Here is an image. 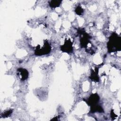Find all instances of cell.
<instances>
[{"label":"cell","instance_id":"6da1fadb","mask_svg":"<svg viewBox=\"0 0 121 121\" xmlns=\"http://www.w3.org/2000/svg\"><path fill=\"white\" fill-rule=\"evenodd\" d=\"M108 50L109 52L118 51L121 49V38L116 34H112L109 38L107 43Z\"/></svg>","mask_w":121,"mask_h":121},{"label":"cell","instance_id":"7a4b0ae2","mask_svg":"<svg viewBox=\"0 0 121 121\" xmlns=\"http://www.w3.org/2000/svg\"><path fill=\"white\" fill-rule=\"evenodd\" d=\"M51 51V47L49 43L45 42L42 46H40L37 47L35 51V54L36 55H42L47 54Z\"/></svg>","mask_w":121,"mask_h":121},{"label":"cell","instance_id":"3957f363","mask_svg":"<svg viewBox=\"0 0 121 121\" xmlns=\"http://www.w3.org/2000/svg\"><path fill=\"white\" fill-rule=\"evenodd\" d=\"M100 98L99 96L97 94H92L87 99L86 101V102L87 103V104L90 106L91 107L96 105L97 104V103H98L99 101Z\"/></svg>","mask_w":121,"mask_h":121},{"label":"cell","instance_id":"277c9868","mask_svg":"<svg viewBox=\"0 0 121 121\" xmlns=\"http://www.w3.org/2000/svg\"><path fill=\"white\" fill-rule=\"evenodd\" d=\"M61 50L65 52H71L73 51L72 43L69 40H67L64 42V44L60 46Z\"/></svg>","mask_w":121,"mask_h":121},{"label":"cell","instance_id":"5b68a950","mask_svg":"<svg viewBox=\"0 0 121 121\" xmlns=\"http://www.w3.org/2000/svg\"><path fill=\"white\" fill-rule=\"evenodd\" d=\"M89 38L90 36L87 34L84 33V34H83L82 36L80 38V45L82 47H85L87 46L89 42Z\"/></svg>","mask_w":121,"mask_h":121},{"label":"cell","instance_id":"8992f818","mask_svg":"<svg viewBox=\"0 0 121 121\" xmlns=\"http://www.w3.org/2000/svg\"><path fill=\"white\" fill-rule=\"evenodd\" d=\"M17 72L19 73V77L22 80H25L28 78V72L26 69L23 68H19L17 70Z\"/></svg>","mask_w":121,"mask_h":121},{"label":"cell","instance_id":"52a82bcc","mask_svg":"<svg viewBox=\"0 0 121 121\" xmlns=\"http://www.w3.org/2000/svg\"><path fill=\"white\" fill-rule=\"evenodd\" d=\"M61 2V0H51L49 2V5L52 8H55L59 7Z\"/></svg>","mask_w":121,"mask_h":121},{"label":"cell","instance_id":"ba28073f","mask_svg":"<svg viewBox=\"0 0 121 121\" xmlns=\"http://www.w3.org/2000/svg\"><path fill=\"white\" fill-rule=\"evenodd\" d=\"M75 12H76V13L78 15H81V14L83 13V9L81 8V7H80V6H78V7L76 8V9H75Z\"/></svg>","mask_w":121,"mask_h":121},{"label":"cell","instance_id":"9c48e42d","mask_svg":"<svg viewBox=\"0 0 121 121\" xmlns=\"http://www.w3.org/2000/svg\"><path fill=\"white\" fill-rule=\"evenodd\" d=\"M12 112V111H6L4 112V113L3 114V117H8L9 116Z\"/></svg>","mask_w":121,"mask_h":121}]
</instances>
